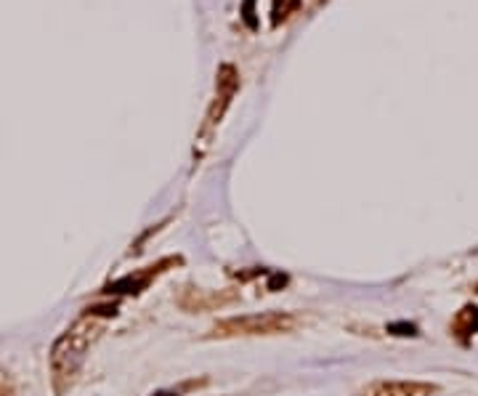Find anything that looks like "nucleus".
Wrapping results in <instances>:
<instances>
[{
	"mask_svg": "<svg viewBox=\"0 0 478 396\" xmlns=\"http://www.w3.org/2000/svg\"><path fill=\"white\" fill-rule=\"evenodd\" d=\"M118 314V306H96L82 312L53 343L51 349V375H53V386L59 394L67 391V386L75 381L82 362L88 357V349L101 338L107 322Z\"/></svg>",
	"mask_w": 478,
	"mask_h": 396,
	"instance_id": "nucleus-1",
	"label": "nucleus"
},
{
	"mask_svg": "<svg viewBox=\"0 0 478 396\" xmlns=\"http://www.w3.org/2000/svg\"><path fill=\"white\" fill-rule=\"evenodd\" d=\"M298 319L284 312H263V314H247V317L221 319L213 327L215 338H239V335H279L295 330Z\"/></svg>",
	"mask_w": 478,
	"mask_h": 396,
	"instance_id": "nucleus-2",
	"label": "nucleus"
},
{
	"mask_svg": "<svg viewBox=\"0 0 478 396\" xmlns=\"http://www.w3.org/2000/svg\"><path fill=\"white\" fill-rule=\"evenodd\" d=\"M237 88L239 78L237 72H234V67H221V72H218V93H215V101H213V107H210V112H207V120H205V125H202V139L221 122L226 107H229V101H232V96L237 93Z\"/></svg>",
	"mask_w": 478,
	"mask_h": 396,
	"instance_id": "nucleus-3",
	"label": "nucleus"
},
{
	"mask_svg": "<svg viewBox=\"0 0 478 396\" xmlns=\"http://www.w3.org/2000/svg\"><path fill=\"white\" fill-rule=\"evenodd\" d=\"M181 258H165V261H159L158 266H147V269H141V272H136V275H128V277L118 279L112 287H110V293H120V295H139V293H144L149 285H152V279H158L162 272H165V266H173V264H178Z\"/></svg>",
	"mask_w": 478,
	"mask_h": 396,
	"instance_id": "nucleus-4",
	"label": "nucleus"
},
{
	"mask_svg": "<svg viewBox=\"0 0 478 396\" xmlns=\"http://www.w3.org/2000/svg\"><path fill=\"white\" fill-rule=\"evenodd\" d=\"M436 394V386L420 383V381H383L375 383L367 396H431Z\"/></svg>",
	"mask_w": 478,
	"mask_h": 396,
	"instance_id": "nucleus-5",
	"label": "nucleus"
},
{
	"mask_svg": "<svg viewBox=\"0 0 478 396\" xmlns=\"http://www.w3.org/2000/svg\"><path fill=\"white\" fill-rule=\"evenodd\" d=\"M184 295H192L195 301H178L186 312H202V309H215V306H224V304H232V301H237V295L234 293H207V290H195V287H189Z\"/></svg>",
	"mask_w": 478,
	"mask_h": 396,
	"instance_id": "nucleus-6",
	"label": "nucleus"
},
{
	"mask_svg": "<svg viewBox=\"0 0 478 396\" xmlns=\"http://www.w3.org/2000/svg\"><path fill=\"white\" fill-rule=\"evenodd\" d=\"M452 330L457 338H471L478 333V306H465L463 312H457V317L452 322Z\"/></svg>",
	"mask_w": 478,
	"mask_h": 396,
	"instance_id": "nucleus-7",
	"label": "nucleus"
},
{
	"mask_svg": "<svg viewBox=\"0 0 478 396\" xmlns=\"http://www.w3.org/2000/svg\"><path fill=\"white\" fill-rule=\"evenodd\" d=\"M298 5H301V0H274V11H272L274 16H272V22H274V24L284 22Z\"/></svg>",
	"mask_w": 478,
	"mask_h": 396,
	"instance_id": "nucleus-8",
	"label": "nucleus"
},
{
	"mask_svg": "<svg viewBox=\"0 0 478 396\" xmlns=\"http://www.w3.org/2000/svg\"><path fill=\"white\" fill-rule=\"evenodd\" d=\"M202 383H205V381H189V383H181V386H178V389H173V391H159V394H155V396H178V394H186V391H192V389H197V386H202Z\"/></svg>",
	"mask_w": 478,
	"mask_h": 396,
	"instance_id": "nucleus-9",
	"label": "nucleus"
},
{
	"mask_svg": "<svg viewBox=\"0 0 478 396\" xmlns=\"http://www.w3.org/2000/svg\"><path fill=\"white\" fill-rule=\"evenodd\" d=\"M0 396H14V394H11V389H8V386H5L3 381H0Z\"/></svg>",
	"mask_w": 478,
	"mask_h": 396,
	"instance_id": "nucleus-10",
	"label": "nucleus"
}]
</instances>
